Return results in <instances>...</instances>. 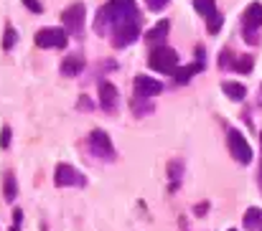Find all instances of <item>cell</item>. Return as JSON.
Returning a JSON list of instances; mask_svg holds the SVG:
<instances>
[{
    "label": "cell",
    "instance_id": "obj_1",
    "mask_svg": "<svg viewBox=\"0 0 262 231\" xmlns=\"http://www.w3.org/2000/svg\"><path fill=\"white\" fill-rule=\"evenodd\" d=\"M138 20H140V13H138L135 0H110L99 8V13L94 18V28L99 36H104V33L112 36L120 26L138 23Z\"/></svg>",
    "mask_w": 262,
    "mask_h": 231
},
{
    "label": "cell",
    "instance_id": "obj_2",
    "mask_svg": "<svg viewBox=\"0 0 262 231\" xmlns=\"http://www.w3.org/2000/svg\"><path fill=\"white\" fill-rule=\"evenodd\" d=\"M148 66L158 74H176L178 72V54L168 46H158L148 56Z\"/></svg>",
    "mask_w": 262,
    "mask_h": 231
},
{
    "label": "cell",
    "instance_id": "obj_3",
    "mask_svg": "<svg viewBox=\"0 0 262 231\" xmlns=\"http://www.w3.org/2000/svg\"><path fill=\"white\" fill-rule=\"evenodd\" d=\"M87 145L99 160H107V163L117 160V150H115V145H112V140H110V135L104 130H92L87 137Z\"/></svg>",
    "mask_w": 262,
    "mask_h": 231
},
{
    "label": "cell",
    "instance_id": "obj_4",
    "mask_svg": "<svg viewBox=\"0 0 262 231\" xmlns=\"http://www.w3.org/2000/svg\"><path fill=\"white\" fill-rule=\"evenodd\" d=\"M84 3H72L69 8H64L61 13V26L67 33H74V36H82L84 33Z\"/></svg>",
    "mask_w": 262,
    "mask_h": 231
},
{
    "label": "cell",
    "instance_id": "obj_5",
    "mask_svg": "<svg viewBox=\"0 0 262 231\" xmlns=\"http://www.w3.org/2000/svg\"><path fill=\"white\" fill-rule=\"evenodd\" d=\"M227 145H229V153H232V157L237 163H242V165L252 163V148H250L247 137L239 130H229L227 132Z\"/></svg>",
    "mask_w": 262,
    "mask_h": 231
},
{
    "label": "cell",
    "instance_id": "obj_6",
    "mask_svg": "<svg viewBox=\"0 0 262 231\" xmlns=\"http://www.w3.org/2000/svg\"><path fill=\"white\" fill-rule=\"evenodd\" d=\"M33 41L38 49H67L69 46V36L64 28H41Z\"/></svg>",
    "mask_w": 262,
    "mask_h": 231
},
{
    "label": "cell",
    "instance_id": "obj_7",
    "mask_svg": "<svg viewBox=\"0 0 262 231\" xmlns=\"http://www.w3.org/2000/svg\"><path fill=\"white\" fill-rule=\"evenodd\" d=\"M54 183L59 188H69V186H87V178L84 173H79L74 165L69 163H59L56 170H54Z\"/></svg>",
    "mask_w": 262,
    "mask_h": 231
},
{
    "label": "cell",
    "instance_id": "obj_8",
    "mask_svg": "<svg viewBox=\"0 0 262 231\" xmlns=\"http://www.w3.org/2000/svg\"><path fill=\"white\" fill-rule=\"evenodd\" d=\"M242 23H245V38H247L250 43H257L255 31L262 26V5L260 3L247 5V10H245V15H242Z\"/></svg>",
    "mask_w": 262,
    "mask_h": 231
},
{
    "label": "cell",
    "instance_id": "obj_9",
    "mask_svg": "<svg viewBox=\"0 0 262 231\" xmlns=\"http://www.w3.org/2000/svg\"><path fill=\"white\" fill-rule=\"evenodd\" d=\"M138 38H140V20H138V23L120 26V28L110 36V41H112L115 49H127V46H133Z\"/></svg>",
    "mask_w": 262,
    "mask_h": 231
},
{
    "label": "cell",
    "instance_id": "obj_10",
    "mask_svg": "<svg viewBox=\"0 0 262 231\" xmlns=\"http://www.w3.org/2000/svg\"><path fill=\"white\" fill-rule=\"evenodd\" d=\"M133 84H135V97H143V99H150V97H156V94L163 91V84L158 79H150V77H145V74L135 77Z\"/></svg>",
    "mask_w": 262,
    "mask_h": 231
},
{
    "label": "cell",
    "instance_id": "obj_11",
    "mask_svg": "<svg viewBox=\"0 0 262 231\" xmlns=\"http://www.w3.org/2000/svg\"><path fill=\"white\" fill-rule=\"evenodd\" d=\"M117 102H120V94H117V86L112 81H99V104L104 112H115L117 109Z\"/></svg>",
    "mask_w": 262,
    "mask_h": 231
},
{
    "label": "cell",
    "instance_id": "obj_12",
    "mask_svg": "<svg viewBox=\"0 0 262 231\" xmlns=\"http://www.w3.org/2000/svg\"><path fill=\"white\" fill-rule=\"evenodd\" d=\"M168 31H171V20H168V18H166V20H158V23L145 33V43H148V46H153V49L163 46V43H166Z\"/></svg>",
    "mask_w": 262,
    "mask_h": 231
},
{
    "label": "cell",
    "instance_id": "obj_13",
    "mask_svg": "<svg viewBox=\"0 0 262 231\" xmlns=\"http://www.w3.org/2000/svg\"><path fill=\"white\" fill-rule=\"evenodd\" d=\"M82 69H84V56H79V54H72V56H67L61 61V74L64 77H77V74H82Z\"/></svg>",
    "mask_w": 262,
    "mask_h": 231
},
{
    "label": "cell",
    "instance_id": "obj_14",
    "mask_svg": "<svg viewBox=\"0 0 262 231\" xmlns=\"http://www.w3.org/2000/svg\"><path fill=\"white\" fill-rule=\"evenodd\" d=\"M222 91H224L232 102H242L245 94H247V89H245L242 84H237V81H224V84H222Z\"/></svg>",
    "mask_w": 262,
    "mask_h": 231
},
{
    "label": "cell",
    "instance_id": "obj_15",
    "mask_svg": "<svg viewBox=\"0 0 262 231\" xmlns=\"http://www.w3.org/2000/svg\"><path fill=\"white\" fill-rule=\"evenodd\" d=\"M15 196H18V183H15V175L8 170L3 175V198L5 201H15Z\"/></svg>",
    "mask_w": 262,
    "mask_h": 231
},
{
    "label": "cell",
    "instance_id": "obj_16",
    "mask_svg": "<svg viewBox=\"0 0 262 231\" xmlns=\"http://www.w3.org/2000/svg\"><path fill=\"white\" fill-rule=\"evenodd\" d=\"M201 69H204V64H201V61H199V64H191V66H178V72H176L173 77H176L178 84H186V81H191L193 74H196V72H201Z\"/></svg>",
    "mask_w": 262,
    "mask_h": 231
},
{
    "label": "cell",
    "instance_id": "obj_17",
    "mask_svg": "<svg viewBox=\"0 0 262 231\" xmlns=\"http://www.w3.org/2000/svg\"><path fill=\"white\" fill-rule=\"evenodd\" d=\"M245 226L250 231H255V229H260L262 226V211L260 209H247V214H245Z\"/></svg>",
    "mask_w": 262,
    "mask_h": 231
},
{
    "label": "cell",
    "instance_id": "obj_18",
    "mask_svg": "<svg viewBox=\"0 0 262 231\" xmlns=\"http://www.w3.org/2000/svg\"><path fill=\"white\" fill-rule=\"evenodd\" d=\"M193 8H196L199 15L211 18V15L216 13V0H193Z\"/></svg>",
    "mask_w": 262,
    "mask_h": 231
},
{
    "label": "cell",
    "instance_id": "obj_19",
    "mask_svg": "<svg viewBox=\"0 0 262 231\" xmlns=\"http://www.w3.org/2000/svg\"><path fill=\"white\" fill-rule=\"evenodd\" d=\"M15 41H18V31L13 28V23H8L5 26V33H3V51H10L15 46Z\"/></svg>",
    "mask_w": 262,
    "mask_h": 231
},
{
    "label": "cell",
    "instance_id": "obj_20",
    "mask_svg": "<svg viewBox=\"0 0 262 231\" xmlns=\"http://www.w3.org/2000/svg\"><path fill=\"white\" fill-rule=\"evenodd\" d=\"M252 66H255V59L245 54L242 59H237V61H234V66H232V69H234V72H239V74H250V72H252Z\"/></svg>",
    "mask_w": 262,
    "mask_h": 231
},
{
    "label": "cell",
    "instance_id": "obj_21",
    "mask_svg": "<svg viewBox=\"0 0 262 231\" xmlns=\"http://www.w3.org/2000/svg\"><path fill=\"white\" fill-rule=\"evenodd\" d=\"M130 107H133V112H135L138 117H143L145 112H153V104H150V102H143V97H135Z\"/></svg>",
    "mask_w": 262,
    "mask_h": 231
},
{
    "label": "cell",
    "instance_id": "obj_22",
    "mask_svg": "<svg viewBox=\"0 0 262 231\" xmlns=\"http://www.w3.org/2000/svg\"><path fill=\"white\" fill-rule=\"evenodd\" d=\"M222 23H224V15L216 10L211 18H206V28H209V33H219V28H222Z\"/></svg>",
    "mask_w": 262,
    "mask_h": 231
},
{
    "label": "cell",
    "instance_id": "obj_23",
    "mask_svg": "<svg viewBox=\"0 0 262 231\" xmlns=\"http://www.w3.org/2000/svg\"><path fill=\"white\" fill-rule=\"evenodd\" d=\"M227 66H234V54L229 49H224L219 56V69H227Z\"/></svg>",
    "mask_w": 262,
    "mask_h": 231
},
{
    "label": "cell",
    "instance_id": "obj_24",
    "mask_svg": "<svg viewBox=\"0 0 262 231\" xmlns=\"http://www.w3.org/2000/svg\"><path fill=\"white\" fill-rule=\"evenodd\" d=\"M8 145H10V127L3 125V130H0V148H8Z\"/></svg>",
    "mask_w": 262,
    "mask_h": 231
},
{
    "label": "cell",
    "instance_id": "obj_25",
    "mask_svg": "<svg viewBox=\"0 0 262 231\" xmlns=\"http://www.w3.org/2000/svg\"><path fill=\"white\" fill-rule=\"evenodd\" d=\"M168 3H171V0H145V5H148L150 10H163Z\"/></svg>",
    "mask_w": 262,
    "mask_h": 231
},
{
    "label": "cell",
    "instance_id": "obj_26",
    "mask_svg": "<svg viewBox=\"0 0 262 231\" xmlns=\"http://www.w3.org/2000/svg\"><path fill=\"white\" fill-rule=\"evenodd\" d=\"M23 5H26L31 13H41V10H43V5H41L38 0H23Z\"/></svg>",
    "mask_w": 262,
    "mask_h": 231
},
{
    "label": "cell",
    "instance_id": "obj_27",
    "mask_svg": "<svg viewBox=\"0 0 262 231\" xmlns=\"http://www.w3.org/2000/svg\"><path fill=\"white\" fill-rule=\"evenodd\" d=\"M20 221H23V211H20V209H15V211H13V229L10 231H18Z\"/></svg>",
    "mask_w": 262,
    "mask_h": 231
},
{
    "label": "cell",
    "instance_id": "obj_28",
    "mask_svg": "<svg viewBox=\"0 0 262 231\" xmlns=\"http://www.w3.org/2000/svg\"><path fill=\"white\" fill-rule=\"evenodd\" d=\"M204 211H209V203H199L196 206V214H204Z\"/></svg>",
    "mask_w": 262,
    "mask_h": 231
},
{
    "label": "cell",
    "instance_id": "obj_29",
    "mask_svg": "<svg viewBox=\"0 0 262 231\" xmlns=\"http://www.w3.org/2000/svg\"><path fill=\"white\" fill-rule=\"evenodd\" d=\"M260 145H262V132H260ZM260 188H262V168H260Z\"/></svg>",
    "mask_w": 262,
    "mask_h": 231
},
{
    "label": "cell",
    "instance_id": "obj_30",
    "mask_svg": "<svg viewBox=\"0 0 262 231\" xmlns=\"http://www.w3.org/2000/svg\"><path fill=\"white\" fill-rule=\"evenodd\" d=\"M229 231H237V229H229Z\"/></svg>",
    "mask_w": 262,
    "mask_h": 231
}]
</instances>
